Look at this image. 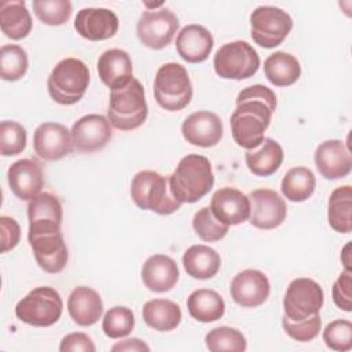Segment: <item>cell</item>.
I'll list each match as a JSON object with an SVG mask.
<instances>
[{
	"label": "cell",
	"mask_w": 352,
	"mask_h": 352,
	"mask_svg": "<svg viewBox=\"0 0 352 352\" xmlns=\"http://www.w3.org/2000/svg\"><path fill=\"white\" fill-rule=\"evenodd\" d=\"M276 109L275 92L261 84L242 89L236 96V109L231 114V133L235 143L246 150L258 147Z\"/></svg>",
	"instance_id": "6da1fadb"
},
{
	"label": "cell",
	"mask_w": 352,
	"mask_h": 352,
	"mask_svg": "<svg viewBox=\"0 0 352 352\" xmlns=\"http://www.w3.org/2000/svg\"><path fill=\"white\" fill-rule=\"evenodd\" d=\"M214 176L210 161L199 154L183 157L169 176L173 197L182 204H194L205 197L213 187Z\"/></svg>",
	"instance_id": "7a4b0ae2"
},
{
	"label": "cell",
	"mask_w": 352,
	"mask_h": 352,
	"mask_svg": "<svg viewBox=\"0 0 352 352\" xmlns=\"http://www.w3.org/2000/svg\"><path fill=\"white\" fill-rule=\"evenodd\" d=\"M148 114L144 88L139 80L132 78L125 87L111 89L107 120L120 131H132L143 125Z\"/></svg>",
	"instance_id": "3957f363"
},
{
	"label": "cell",
	"mask_w": 352,
	"mask_h": 352,
	"mask_svg": "<svg viewBox=\"0 0 352 352\" xmlns=\"http://www.w3.org/2000/svg\"><path fill=\"white\" fill-rule=\"evenodd\" d=\"M131 197L138 208L161 216L172 214L182 206L170 191L169 177L154 170H140L133 176Z\"/></svg>",
	"instance_id": "277c9868"
},
{
	"label": "cell",
	"mask_w": 352,
	"mask_h": 352,
	"mask_svg": "<svg viewBox=\"0 0 352 352\" xmlns=\"http://www.w3.org/2000/svg\"><path fill=\"white\" fill-rule=\"evenodd\" d=\"M88 84V66L77 58H65L55 65L48 76L47 88L56 103L70 106L85 95Z\"/></svg>",
	"instance_id": "5b68a950"
},
{
	"label": "cell",
	"mask_w": 352,
	"mask_h": 352,
	"mask_svg": "<svg viewBox=\"0 0 352 352\" xmlns=\"http://www.w3.org/2000/svg\"><path fill=\"white\" fill-rule=\"evenodd\" d=\"M154 96L168 111L184 109L192 99V85L186 67L176 62L164 63L154 78Z\"/></svg>",
	"instance_id": "8992f818"
},
{
	"label": "cell",
	"mask_w": 352,
	"mask_h": 352,
	"mask_svg": "<svg viewBox=\"0 0 352 352\" xmlns=\"http://www.w3.org/2000/svg\"><path fill=\"white\" fill-rule=\"evenodd\" d=\"M62 309L63 301L59 292L48 286H40L18 301L15 315L26 324L48 327L59 320Z\"/></svg>",
	"instance_id": "52a82bcc"
},
{
	"label": "cell",
	"mask_w": 352,
	"mask_h": 352,
	"mask_svg": "<svg viewBox=\"0 0 352 352\" xmlns=\"http://www.w3.org/2000/svg\"><path fill=\"white\" fill-rule=\"evenodd\" d=\"M217 76L227 80H245L254 76L260 67L257 51L246 41L236 40L221 45L213 58Z\"/></svg>",
	"instance_id": "ba28073f"
},
{
	"label": "cell",
	"mask_w": 352,
	"mask_h": 352,
	"mask_svg": "<svg viewBox=\"0 0 352 352\" xmlns=\"http://www.w3.org/2000/svg\"><path fill=\"white\" fill-rule=\"evenodd\" d=\"M293 28L292 16L279 7L261 6L250 14V36L263 48H275Z\"/></svg>",
	"instance_id": "9c48e42d"
},
{
	"label": "cell",
	"mask_w": 352,
	"mask_h": 352,
	"mask_svg": "<svg viewBox=\"0 0 352 352\" xmlns=\"http://www.w3.org/2000/svg\"><path fill=\"white\" fill-rule=\"evenodd\" d=\"M324 301L323 289L309 278L292 280L283 297L285 316L290 320H304L318 315Z\"/></svg>",
	"instance_id": "30bf717a"
},
{
	"label": "cell",
	"mask_w": 352,
	"mask_h": 352,
	"mask_svg": "<svg viewBox=\"0 0 352 352\" xmlns=\"http://www.w3.org/2000/svg\"><path fill=\"white\" fill-rule=\"evenodd\" d=\"M179 29V18L169 8L144 11L136 25L140 43L151 50H161L170 44Z\"/></svg>",
	"instance_id": "8fae6325"
},
{
	"label": "cell",
	"mask_w": 352,
	"mask_h": 352,
	"mask_svg": "<svg viewBox=\"0 0 352 352\" xmlns=\"http://www.w3.org/2000/svg\"><path fill=\"white\" fill-rule=\"evenodd\" d=\"M250 216L249 221L260 230H272L279 227L287 213L283 198L270 188H258L249 194Z\"/></svg>",
	"instance_id": "7c38bea8"
},
{
	"label": "cell",
	"mask_w": 352,
	"mask_h": 352,
	"mask_svg": "<svg viewBox=\"0 0 352 352\" xmlns=\"http://www.w3.org/2000/svg\"><path fill=\"white\" fill-rule=\"evenodd\" d=\"M70 135L73 150L78 153H94L106 147L113 132L106 117L88 114L73 124Z\"/></svg>",
	"instance_id": "4fadbf2b"
},
{
	"label": "cell",
	"mask_w": 352,
	"mask_h": 352,
	"mask_svg": "<svg viewBox=\"0 0 352 352\" xmlns=\"http://www.w3.org/2000/svg\"><path fill=\"white\" fill-rule=\"evenodd\" d=\"M28 236L60 232L62 204L51 192H40L28 204Z\"/></svg>",
	"instance_id": "5bb4252c"
},
{
	"label": "cell",
	"mask_w": 352,
	"mask_h": 352,
	"mask_svg": "<svg viewBox=\"0 0 352 352\" xmlns=\"http://www.w3.org/2000/svg\"><path fill=\"white\" fill-rule=\"evenodd\" d=\"M270 280L258 270H243L234 276L230 285L232 300L245 308H254L264 304L270 296Z\"/></svg>",
	"instance_id": "9a60e30c"
},
{
	"label": "cell",
	"mask_w": 352,
	"mask_h": 352,
	"mask_svg": "<svg viewBox=\"0 0 352 352\" xmlns=\"http://www.w3.org/2000/svg\"><path fill=\"white\" fill-rule=\"evenodd\" d=\"M33 147L36 154L45 161L62 160L73 150L70 131L58 122H44L34 131Z\"/></svg>",
	"instance_id": "2e32d148"
},
{
	"label": "cell",
	"mask_w": 352,
	"mask_h": 352,
	"mask_svg": "<svg viewBox=\"0 0 352 352\" xmlns=\"http://www.w3.org/2000/svg\"><path fill=\"white\" fill-rule=\"evenodd\" d=\"M182 133L187 143L198 147H213L223 138V122L220 117L208 110L190 114L182 124Z\"/></svg>",
	"instance_id": "e0dca14e"
},
{
	"label": "cell",
	"mask_w": 352,
	"mask_h": 352,
	"mask_svg": "<svg viewBox=\"0 0 352 352\" xmlns=\"http://www.w3.org/2000/svg\"><path fill=\"white\" fill-rule=\"evenodd\" d=\"M28 241L41 270L48 274H58L66 267L69 253L62 231L28 236Z\"/></svg>",
	"instance_id": "ac0fdd59"
},
{
	"label": "cell",
	"mask_w": 352,
	"mask_h": 352,
	"mask_svg": "<svg viewBox=\"0 0 352 352\" xmlns=\"http://www.w3.org/2000/svg\"><path fill=\"white\" fill-rule=\"evenodd\" d=\"M315 165L324 179H342L352 169V155L344 142L324 140L315 150Z\"/></svg>",
	"instance_id": "d6986e66"
},
{
	"label": "cell",
	"mask_w": 352,
	"mask_h": 352,
	"mask_svg": "<svg viewBox=\"0 0 352 352\" xmlns=\"http://www.w3.org/2000/svg\"><path fill=\"white\" fill-rule=\"evenodd\" d=\"M209 208L214 217L227 226L242 224L250 216L249 197L234 187L219 188L213 194Z\"/></svg>",
	"instance_id": "ffe728a7"
},
{
	"label": "cell",
	"mask_w": 352,
	"mask_h": 352,
	"mask_svg": "<svg viewBox=\"0 0 352 352\" xmlns=\"http://www.w3.org/2000/svg\"><path fill=\"white\" fill-rule=\"evenodd\" d=\"M74 29L81 37L89 41H102L117 33L118 18L111 10L88 7L77 12Z\"/></svg>",
	"instance_id": "44dd1931"
},
{
	"label": "cell",
	"mask_w": 352,
	"mask_h": 352,
	"mask_svg": "<svg viewBox=\"0 0 352 352\" xmlns=\"http://www.w3.org/2000/svg\"><path fill=\"white\" fill-rule=\"evenodd\" d=\"M7 180L11 191L22 201L37 197L44 184L41 165L36 160H18L7 170Z\"/></svg>",
	"instance_id": "7402d4cb"
},
{
	"label": "cell",
	"mask_w": 352,
	"mask_h": 352,
	"mask_svg": "<svg viewBox=\"0 0 352 352\" xmlns=\"http://www.w3.org/2000/svg\"><path fill=\"white\" fill-rule=\"evenodd\" d=\"M176 50L188 63L204 62L213 50V36L202 25H187L176 37Z\"/></svg>",
	"instance_id": "603a6c76"
},
{
	"label": "cell",
	"mask_w": 352,
	"mask_h": 352,
	"mask_svg": "<svg viewBox=\"0 0 352 352\" xmlns=\"http://www.w3.org/2000/svg\"><path fill=\"white\" fill-rule=\"evenodd\" d=\"M176 261L165 254L150 256L142 267V280L144 286L155 293H165L173 289L179 280Z\"/></svg>",
	"instance_id": "cb8c5ba5"
},
{
	"label": "cell",
	"mask_w": 352,
	"mask_h": 352,
	"mask_svg": "<svg viewBox=\"0 0 352 352\" xmlns=\"http://www.w3.org/2000/svg\"><path fill=\"white\" fill-rule=\"evenodd\" d=\"M96 67L102 82L110 89L125 87L133 78L129 54L120 48L104 51L99 56Z\"/></svg>",
	"instance_id": "d4e9b609"
},
{
	"label": "cell",
	"mask_w": 352,
	"mask_h": 352,
	"mask_svg": "<svg viewBox=\"0 0 352 352\" xmlns=\"http://www.w3.org/2000/svg\"><path fill=\"white\" fill-rule=\"evenodd\" d=\"M67 311L78 326H92L103 314V302L96 290L88 286H77L67 298Z\"/></svg>",
	"instance_id": "484cf974"
},
{
	"label": "cell",
	"mask_w": 352,
	"mask_h": 352,
	"mask_svg": "<svg viewBox=\"0 0 352 352\" xmlns=\"http://www.w3.org/2000/svg\"><path fill=\"white\" fill-rule=\"evenodd\" d=\"M183 267L191 278L210 279L220 270L219 253L206 245H192L183 254Z\"/></svg>",
	"instance_id": "4316f807"
},
{
	"label": "cell",
	"mask_w": 352,
	"mask_h": 352,
	"mask_svg": "<svg viewBox=\"0 0 352 352\" xmlns=\"http://www.w3.org/2000/svg\"><path fill=\"white\" fill-rule=\"evenodd\" d=\"M245 161L253 175L263 177L271 176L282 165L283 150L276 140L264 138L258 147L246 151Z\"/></svg>",
	"instance_id": "83f0119b"
},
{
	"label": "cell",
	"mask_w": 352,
	"mask_h": 352,
	"mask_svg": "<svg viewBox=\"0 0 352 352\" xmlns=\"http://www.w3.org/2000/svg\"><path fill=\"white\" fill-rule=\"evenodd\" d=\"M1 32L11 40L25 38L32 30V16L22 0H6L0 3Z\"/></svg>",
	"instance_id": "f1b7e54d"
},
{
	"label": "cell",
	"mask_w": 352,
	"mask_h": 352,
	"mask_svg": "<svg viewBox=\"0 0 352 352\" xmlns=\"http://www.w3.org/2000/svg\"><path fill=\"white\" fill-rule=\"evenodd\" d=\"M142 315L146 324L157 331H170L182 322L180 307L165 298L148 300L143 305Z\"/></svg>",
	"instance_id": "f546056e"
},
{
	"label": "cell",
	"mask_w": 352,
	"mask_h": 352,
	"mask_svg": "<svg viewBox=\"0 0 352 352\" xmlns=\"http://www.w3.org/2000/svg\"><path fill=\"white\" fill-rule=\"evenodd\" d=\"M188 314L198 322L209 323L219 320L226 312L223 297L212 289L194 290L187 298Z\"/></svg>",
	"instance_id": "4dcf8cb0"
},
{
	"label": "cell",
	"mask_w": 352,
	"mask_h": 352,
	"mask_svg": "<svg viewBox=\"0 0 352 352\" xmlns=\"http://www.w3.org/2000/svg\"><path fill=\"white\" fill-rule=\"evenodd\" d=\"M264 73L272 85L289 87L300 78L301 66L292 54L276 51L264 60Z\"/></svg>",
	"instance_id": "1f68e13d"
},
{
	"label": "cell",
	"mask_w": 352,
	"mask_h": 352,
	"mask_svg": "<svg viewBox=\"0 0 352 352\" xmlns=\"http://www.w3.org/2000/svg\"><path fill=\"white\" fill-rule=\"evenodd\" d=\"M327 220L330 227L341 234L352 231V187H337L329 198Z\"/></svg>",
	"instance_id": "d6a6232c"
},
{
	"label": "cell",
	"mask_w": 352,
	"mask_h": 352,
	"mask_svg": "<svg viewBox=\"0 0 352 352\" xmlns=\"http://www.w3.org/2000/svg\"><path fill=\"white\" fill-rule=\"evenodd\" d=\"M316 179L311 169L305 166H296L286 172L282 179V194L292 202H304L315 191Z\"/></svg>",
	"instance_id": "836d02e7"
},
{
	"label": "cell",
	"mask_w": 352,
	"mask_h": 352,
	"mask_svg": "<svg viewBox=\"0 0 352 352\" xmlns=\"http://www.w3.org/2000/svg\"><path fill=\"white\" fill-rule=\"evenodd\" d=\"M26 51L16 44H6L0 50V76L6 81H16L28 72Z\"/></svg>",
	"instance_id": "e575fe53"
},
{
	"label": "cell",
	"mask_w": 352,
	"mask_h": 352,
	"mask_svg": "<svg viewBox=\"0 0 352 352\" xmlns=\"http://www.w3.org/2000/svg\"><path fill=\"white\" fill-rule=\"evenodd\" d=\"M205 344L210 352H242L246 349L245 336L238 329L228 326L212 329L205 337Z\"/></svg>",
	"instance_id": "d590c367"
},
{
	"label": "cell",
	"mask_w": 352,
	"mask_h": 352,
	"mask_svg": "<svg viewBox=\"0 0 352 352\" xmlns=\"http://www.w3.org/2000/svg\"><path fill=\"white\" fill-rule=\"evenodd\" d=\"M135 326L133 312L128 307H113L110 308L102 322V330L109 338L126 337Z\"/></svg>",
	"instance_id": "8d00e7d4"
},
{
	"label": "cell",
	"mask_w": 352,
	"mask_h": 352,
	"mask_svg": "<svg viewBox=\"0 0 352 352\" xmlns=\"http://www.w3.org/2000/svg\"><path fill=\"white\" fill-rule=\"evenodd\" d=\"M36 16L45 25L60 26L72 16V3L69 0H33Z\"/></svg>",
	"instance_id": "74e56055"
},
{
	"label": "cell",
	"mask_w": 352,
	"mask_h": 352,
	"mask_svg": "<svg viewBox=\"0 0 352 352\" xmlns=\"http://www.w3.org/2000/svg\"><path fill=\"white\" fill-rule=\"evenodd\" d=\"M227 224L219 221L209 206L201 208L192 217V228L195 234L205 242H216L223 239L228 232Z\"/></svg>",
	"instance_id": "f35d334b"
},
{
	"label": "cell",
	"mask_w": 352,
	"mask_h": 352,
	"mask_svg": "<svg viewBox=\"0 0 352 352\" xmlns=\"http://www.w3.org/2000/svg\"><path fill=\"white\" fill-rule=\"evenodd\" d=\"M26 129L16 121H1L0 124V153L4 157L21 154L26 148Z\"/></svg>",
	"instance_id": "ab89813d"
},
{
	"label": "cell",
	"mask_w": 352,
	"mask_h": 352,
	"mask_svg": "<svg viewBox=\"0 0 352 352\" xmlns=\"http://www.w3.org/2000/svg\"><path fill=\"white\" fill-rule=\"evenodd\" d=\"M323 341L333 351H349L352 348V323L345 319L330 322L323 330Z\"/></svg>",
	"instance_id": "60d3db41"
},
{
	"label": "cell",
	"mask_w": 352,
	"mask_h": 352,
	"mask_svg": "<svg viewBox=\"0 0 352 352\" xmlns=\"http://www.w3.org/2000/svg\"><path fill=\"white\" fill-rule=\"evenodd\" d=\"M282 326L290 338L300 342H308L312 341L319 334L322 320L319 314L304 320H290L283 315Z\"/></svg>",
	"instance_id": "b9f144b4"
},
{
	"label": "cell",
	"mask_w": 352,
	"mask_h": 352,
	"mask_svg": "<svg viewBox=\"0 0 352 352\" xmlns=\"http://www.w3.org/2000/svg\"><path fill=\"white\" fill-rule=\"evenodd\" d=\"M333 301L340 309L352 311V272L349 270H344L334 282Z\"/></svg>",
	"instance_id": "7bdbcfd3"
},
{
	"label": "cell",
	"mask_w": 352,
	"mask_h": 352,
	"mask_svg": "<svg viewBox=\"0 0 352 352\" xmlns=\"http://www.w3.org/2000/svg\"><path fill=\"white\" fill-rule=\"evenodd\" d=\"M1 226V252L6 253L14 249L21 239V227L15 221V219L8 216L0 217Z\"/></svg>",
	"instance_id": "ee69618b"
},
{
	"label": "cell",
	"mask_w": 352,
	"mask_h": 352,
	"mask_svg": "<svg viewBox=\"0 0 352 352\" xmlns=\"http://www.w3.org/2000/svg\"><path fill=\"white\" fill-rule=\"evenodd\" d=\"M95 344L89 336L84 333H70L60 341V352H95Z\"/></svg>",
	"instance_id": "f6af8a7d"
},
{
	"label": "cell",
	"mask_w": 352,
	"mask_h": 352,
	"mask_svg": "<svg viewBox=\"0 0 352 352\" xmlns=\"http://www.w3.org/2000/svg\"><path fill=\"white\" fill-rule=\"evenodd\" d=\"M111 351H133V352H139V351H150V346L147 344H144L142 340L139 338H126L124 341H120L117 344H114L111 346Z\"/></svg>",
	"instance_id": "bcb514c9"
},
{
	"label": "cell",
	"mask_w": 352,
	"mask_h": 352,
	"mask_svg": "<svg viewBox=\"0 0 352 352\" xmlns=\"http://www.w3.org/2000/svg\"><path fill=\"white\" fill-rule=\"evenodd\" d=\"M349 248H351V243H346V246L344 248L342 253H341V260L345 265V270H349L351 271V260H349Z\"/></svg>",
	"instance_id": "7dc6e473"
}]
</instances>
